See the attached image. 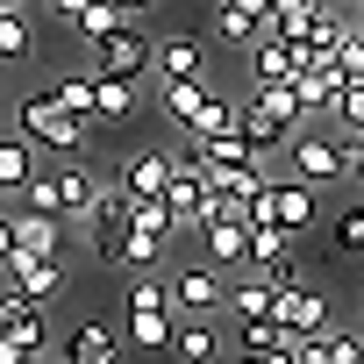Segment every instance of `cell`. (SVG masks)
<instances>
[{
    "label": "cell",
    "instance_id": "cell-1",
    "mask_svg": "<svg viewBox=\"0 0 364 364\" xmlns=\"http://www.w3.org/2000/svg\"><path fill=\"white\" fill-rule=\"evenodd\" d=\"M15 129H22L43 157H79V150H86V136H93V122H79V114H72L50 86L15 100Z\"/></svg>",
    "mask_w": 364,
    "mask_h": 364
},
{
    "label": "cell",
    "instance_id": "cell-2",
    "mask_svg": "<svg viewBox=\"0 0 364 364\" xmlns=\"http://www.w3.org/2000/svg\"><path fill=\"white\" fill-rule=\"evenodd\" d=\"M93 193H100V178H93L86 164H43V171L29 178L22 208H29V215H58V222H86Z\"/></svg>",
    "mask_w": 364,
    "mask_h": 364
},
{
    "label": "cell",
    "instance_id": "cell-3",
    "mask_svg": "<svg viewBox=\"0 0 364 364\" xmlns=\"http://www.w3.org/2000/svg\"><path fill=\"white\" fill-rule=\"evenodd\" d=\"M293 178H307V186H343L350 178V143L336 129H293V143L279 150Z\"/></svg>",
    "mask_w": 364,
    "mask_h": 364
},
{
    "label": "cell",
    "instance_id": "cell-4",
    "mask_svg": "<svg viewBox=\"0 0 364 364\" xmlns=\"http://www.w3.org/2000/svg\"><path fill=\"white\" fill-rule=\"evenodd\" d=\"M314 193H321V186H307V178H293V171H286V178H272V186L257 193L250 222H272V229H286V236H300V243H307V236L321 229V200H314Z\"/></svg>",
    "mask_w": 364,
    "mask_h": 364
},
{
    "label": "cell",
    "instance_id": "cell-5",
    "mask_svg": "<svg viewBox=\"0 0 364 364\" xmlns=\"http://www.w3.org/2000/svg\"><path fill=\"white\" fill-rule=\"evenodd\" d=\"M150 50H157V36H143V22H122L114 36L93 43V72H107V79H143V72H150Z\"/></svg>",
    "mask_w": 364,
    "mask_h": 364
},
{
    "label": "cell",
    "instance_id": "cell-6",
    "mask_svg": "<svg viewBox=\"0 0 364 364\" xmlns=\"http://www.w3.org/2000/svg\"><path fill=\"white\" fill-rule=\"evenodd\" d=\"M171 171H178V150L150 143V150H129V157H122V171H114V186H122L129 200H164V186H171Z\"/></svg>",
    "mask_w": 364,
    "mask_h": 364
},
{
    "label": "cell",
    "instance_id": "cell-7",
    "mask_svg": "<svg viewBox=\"0 0 364 364\" xmlns=\"http://www.w3.org/2000/svg\"><path fill=\"white\" fill-rule=\"evenodd\" d=\"M222 300H229V272L222 264L200 257V264H178L171 272V314H215Z\"/></svg>",
    "mask_w": 364,
    "mask_h": 364
},
{
    "label": "cell",
    "instance_id": "cell-8",
    "mask_svg": "<svg viewBox=\"0 0 364 364\" xmlns=\"http://www.w3.org/2000/svg\"><path fill=\"white\" fill-rule=\"evenodd\" d=\"M250 272L293 286V279H300V236H286V229H272V222H250Z\"/></svg>",
    "mask_w": 364,
    "mask_h": 364
},
{
    "label": "cell",
    "instance_id": "cell-9",
    "mask_svg": "<svg viewBox=\"0 0 364 364\" xmlns=\"http://www.w3.org/2000/svg\"><path fill=\"white\" fill-rule=\"evenodd\" d=\"M143 114V79H107L93 72V129H129Z\"/></svg>",
    "mask_w": 364,
    "mask_h": 364
},
{
    "label": "cell",
    "instance_id": "cell-10",
    "mask_svg": "<svg viewBox=\"0 0 364 364\" xmlns=\"http://www.w3.org/2000/svg\"><path fill=\"white\" fill-rule=\"evenodd\" d=\"M272 321L286 328V336H314V328H328V300L314 293V286H279V300H272Z\"/></svg>",
    "mask_w": 364,
    "mask_h": 364
},
{
    "label": "cell",
    "instance_id": "cell-11",
    "mask_svg": "<svg viewBox=\"0 0 364 364\" xmlns=\"http://www.w3.org/2000/svg\"><path fill=\"white\" fill-rule=\"evenodd\" d=\"M36 171H43V150H36L22 129H15V136L0 129V200H22Z\"/></svg>",
    "mask_w": 364,
    "mask_h": 364
},
{
    "label": "cell",
    "instance_id": "cell-12",
    "mask_svg": "<svg viewBox=\"0 0 364 364\" xmlns=\"http://www.w3.org/2000/svg\"><path fill=\"white\" fill-rule=\"evenodd\" d=\"M150 72L157 79H208V43L200 36H157V50H150Z\"/></svg>",
    "mask_w": 364,
    "mask_h": 364
},
{
    "label": "cell",
    "instance_id": "cell-13",
    "mask_svg": "<svg viewBox=\"0 0 364 364\" xmlns=\"http://www.w3.org/2000/svg\"><path fill=\"white\" fill-rule=\"evenodd\" d=\"M293 79H300V43L257 36L250 43V86H293Z\"/></svg>",
    "mask_w": 364,
    "mask_h": 364
},
{
    "label": "cell",
    "instance_id": "cell-14",
    "mask_svg": "<svg viewBox=\"0 0 364 364\" xmlns=\"http://www.w3.org/2000/svg\"><path fill=\"white\" fill-rule=\"evenodd\" d=\"M200 250H208V264H222V272H243V264H250V222H236V215H222V222H200Z\"/></svg>",
    "mask_w": 364,
    "mask_h": 364
},
{
    "label": "cell",
    "instance_id": "cell-15",
    "mask_svg": "<svg viewBox=\"0 0 364 364\" xmlns=\"http://www.w3.org/2000/svg\"><path fill=\"white\" fill-rule=\"evenodd\" d=\"M8 286H15L22 300L50 307V300L65 293V257H15V264H8Z\"/></svg>",
    "mask_w": 364,
    "mask_h": 364
},
{
    "label": "cell",
    "instance_id": "cell-16",
    "mask_svg": "<svg viewBox=\"0 0 364 364\" xmlns=\"http://www.w3.org/2000/svg\"><path fill=\"white\" fill-rule=\"evenodd\" d=\"M293 114H279V107H264V100H243V143L257 150V157H272V150H286L293 143Z\"/></svg>",
    "mask_w": 364,
    "mask_h": 364
},
{
    "label": "cell",
    "instance_id": "cell-17",
    "mask_svg": "<svg viewBox=\"0 0 364 364\" xmlns=\"http://www.w3.org/2000/svg\"><path fill=\"white\" fill-rule=\"evenodd\" d=\"M122 350H129V336L107 328V321H79V328L65 336V357H72V364H122Z\"/></svg>",
    "mask_w": 364,
    "mask_h": 364
},
{
    "label": "cell",
    "instance_id": "cell-18",
    "mask_svg": "<svg viewBox=\"0 0 364 364\" xmlns=\"http://www.w3.org/2000/svg\"><path fill=\"white\" fill-rule=\"evenodd\" d=\"M15 257H65V222L15 208Z\"/></svg>",
    "mask_w": 364,
    "mask_h": 364
},
{
    "label": "cell",
    "instance_id": "cell-19",
    "mask_svg": "<svg viewBox=\"0 0 364 364\" xmlns=\"http://www.w3.org/2000/svg\"><path fill=\"white\" fill-rule=\"evenodd\" d=\"M157 107H164V122H171L178 136H193V122H200V107H208V79H164V86H157Z\"/></svg>",
    "mask_w": 364,
    "mask_h": 364
},
{
    "label": "cell",
    "instance_id": "cell-20",
    "mask_svg": "<svg viewBox=\"0 0 364 364\" xmlns=\"http://www.w3.org/2000/svg\"><path fill=\"white\" fill-rule=\"evenodd\" d=\"M257 29H264V15L250 8V0H215V15H208V36L215 43H236V50H250Z\"/></svg>",
    "mask_w": 364,
    "mask_h": 364
},
{
    "label": "cell",
    "instance_id": "cell-21",
    "mask_svg": "<svg viewBox=\"0 0 364 364\" xmlns=\"http://www.w3.org/2000/svg\"><path fill=\"white\" fill-rule=\"evenodd\" d=\"M272 300H279V279H264V272H250V264H243V279H229L236 321H272Z\"/></svg>",
    "mask_w": 364,
    "mask_h": 364
},
{
    "label": "cell",
    "instance_id": "cell-22",
    "mask_svg": "<svg viewBox=\"0 0 364 364\" xmlns=\"http://www.w3.org/2000/svg\"><path fill=\"white\" fill-rule=\"evenodd\" d=\"M171 350H178V364H215V350H222V328H215L208 314H178V328H171Z\"/></svg>",
    "mask_w": 364,
    "mask_h": 364
},
{
    "label": "cell",
    "instance_id": "cell-23",
    "mask_svg": "<svg viewBox=\"0 0 364 364\" xmlns=\"http://www.w3.org/2000/svg\"><path fill=\"white\" fill-rule=\"evenodd\" d=\"M328 257H336V264L364 257V193H350V208L328 222Z\"/></svg>",
    "mask_w": 364,
    "mask_h": 364
},
{
    "label": "cell",
    "instance_id": "cell-24",
    "mask_svg": "<svg viewBox=\"0 0 364 364\" xmlns=\"http://www.w3.org/2000/svg\"><path fill=\"white\" fill-rule=\"evenodd\" d=\"M293 86H300V107H307V114H328L336 93H343V72H336V65H300Z\"/></svg>",
    "mask_w": 364,
    "mask_h": 364
},
{
    "label": "cell",
    "instance_id": "cell-25",
    "mask_svg": "<svg viewBox=\"0 0 364 364\" xmlns=\"http://www.w3.org/2000/svg\"><path fill=\"white\" fill-rule=\"evenodd\" d=\"M171 328H178V314H171V307H143V314H129V328H122V336H129L136 350H171Z\"/></svg>",
    "mask_w": 364,
    "mask_h": 364
},
{
    "label": "cell",
    "instance_id": "cell-26",
    "mask_svg": "<svg viewBox=\"0 0 364 364\" xmlns=\"http://www.w3.org/2000/svg\"><path fill=\"white\" fill-rule=\"evenodd\" d=\"M164 250H171V236H150V229H129V250H122V272L136 279V272H157L164 264Z\"/></svg>",
    "mask_w": 364,
    "mask_h": 364
},
{
    "label": "cell",
    "instance_id": "cell-27",
    "mask_svg": "<svg viewBox=\"0 0 364 364\" xmlns=\"http://www.w3.org/2000/svg\"><path fill=\"white\" fill-rule=\"evenodd\" d=\"M36 58V29L29 15H0V65H29Z\"/></svg>",
    "mask_w": 364,
    "mask_h": 364
},
{
    "label": "cell",
    "instance_id": "cell-28",
    "mask_svg": "<svg viewBox=\"0 0 364 364\" xmlns=\"http://www.w3.org/2000/svg\"><path fill=\"white\" fill-rule=\"evenodd\" d=\"M122 22H136V15H129V8H114V0H93V8H86V15L72 22V36H86V43H100V36H114Z\"/></svg>",
    "mask_w": 364,
    "mask_h": 364
},
{
    "label": "cell",
    "instance_id": "cell-29",
    "mask_svg": "<svg viewBox=\"0 0 364 364\" xmlns=\"http://www.w3.org/2000/svg\"><path fill=\"white\" fill-rule=\"evenodd\" d=\"M328 122H336V136H364V79H343V93H336Z\"/></svg>",
    "mask_w": 364,
    "mask_h": 364
},
{
    "label": "cell",
    "instance_id": "cell-30",
    "mask_svg": "<svg viewBox=\"0 0 364 364\" xmlns=\"http://www.w3.org/2000/svg\"><path fill=\"white\" fill-rule=\"evenodd\" d=\"M50 93H58L79 122H93V72H65V79H50Z\"/></svg>",
    "mask_w": 364,
    "mask_h": 364
},
{
    "label": "cell",
    "instance_id": "cell-31",
    "mask_svg": "<svg viewBox=\"0 0 364 364\" xmlns=\"http://www.w3.org/2000/svg\"><path fill=\"white\" fill-rule=\"evenodd\" d=\"M279 343H286L279 321H236V350H257V357H264V350H279Z\"/></svg>",
    "mask_w": 364,
    "mask_h": 364
},
{
    "label": "cell",
    "instance_id": "cell-32",
    "mask_svg": "<svg viewBox=\"0 0 364 364\" xmlns=\"http://www.w3.org/2000/svg\"><path fill=\"white\" fill-rule=\"evenodd\" d=\"M336 72H343V79H364V22L343 29V43H336Z\"/></svg>",
    "mask_w": 364,
    "mask_h": 364
},
{
    "label": "cell",
    "instance_id": "cell-33",
    "mask_svg": "<svg viewBox=\"0 0 364 364\" xmlns=\"http://www.w3.org/2000/svg\"><path fill=\"white\" fill-rule=\"evenodd\" d=\"M143 307H171V286H157L150 272L129 279V314H143Z\"/></svg>",
    "mask_w": 364,
    "mask_h": 364
},
{
    "label": "cell",
    "instance_id": "cell-34",
    "mask_svg": "<svg viewBox=\"0 0 364 364\" xmlns=\"http://www.w3.org/2000/svg\"><path fill=\"white\" fill-rule=\"evenodd\" d=\"M8 264H15V215L0 208V279H8Z\"/></svg>",
    "mask_w": 364,
    "mask_h": 364
},
{
    "label": "cell",
    "instance_id": "cell-35",
    "mask_svg": "<svg viewBox=\"0 0 364 364\" xmlns=\"http://www.w3.org/2000/svg\"><path fill=\"white\" fill-rule=\"evenodd\" d=\"M343 143H350V178H343V186L364 193V143H357V136H343Z\"/></svg>",
    "mask_w": 364,
    "mask_h": 364
},
{
    "label": "cell",
    "instance_id": "cell-36",
    "mask_svg": "<svg viewBox=\"0 0 364 364\" xmlns=\"http://www.w3.org/2000/svg\"><path fill=\"white\" fill-rule=\"evenodd\" d=\"M86 8H93V0H50V15H58V22H65V29H72V22H79V15H86Z\"/></svg>",
    "mask_w": 364,
    "mask_h": 364
},
{
    "label": "cell",
    "instance_id": "cell-37",
    "mask_svg": "<svg viewBox=\"0 0 364 364\" xmlns=\"http://www.w3.org/2000/svg\"><path fill=\"white\" fill-rule=\"evenodd\" d=\"M114 8H129V15H136V22H143V15H150V8H157V0H114Z\"/></svg>",
    "mask_w": 364,
    "mask_h": 364
},
{
    "label": "cell",
    "instance_id": "cell-38",
    "mask_svg": "<svg viewBox=\"0 0 364 364\" xmlns=\"http://www.w3.org/2000/svg\"><path fill=\"white\" fill-rule=\"evenodd\" d=\"M50 357H58V350H29V357H15V364H50Z\"/></svg>",
    "mask_w": 364,
    "mask_h": 364
},
{
    "label": "cell",
    "instance_id": "cell-39",
    "mask_svg": "<svg viewBox=\"0 0 364 364\" xmlns=\"http://www.w3.org/2000/svg\"><path fill=\"white\" fill-rule=\"evenodd\" d=\"M236 364H264V357H257V350H236Z\"/></svg>",
    "mask_w": 364,
    "mask_h": 364
},
{
    "label": "cell",
    "instance_id": "cell-40",
    "mask_svg": "<svg viewBox=\"0 0 364 364\" xmlns=\"http://www.w3.org/2000/svg\"><path fill=\"white\" fill-rule=\"evenodd\" d=\"M50 364H72V357H65V350H58V357H50Z\"/></svg>",
    "mask_w": 364,
    "mask_h": 364
},
{
    "label": "cell",
    "instance_id": "cell-41",
    "mask_svg": "<svg viewBox=\"0 0 364 364\" xmlns=\"http://www.w3.org/2000/svg\"><path fill=\"white\" fill-rule=\"evenodd\" d=\"M357 22H364V0H357Z\"/></svg>",
    "mask_w": 364,
    "mask_h": 364
},
{
    "label": "cell",
    "instance_id": "cell-42",
    "mask_svg": "<svg viewBox=\"0 0 364 364\" xmlns=\"http://www.w3.org/2000/svg\"><path fill=\"white\" fill-rule=\"evenodd\" d=\"M357 328H364V307H357Z\"/></svg>",
    "mask_w": 364,
    "mask_h": 364
},
{
    "label": "cell",
    "instance_id": "cell-43",
    "mask_svg": "<svg viewBox=\"0 0 364 364\" xmlns=\"http://www.w3.org/2000/svg\"><path fill=\"white\" fill-rule=\"evenodd\" d=\"M0 114H8V100H0Z\"/></svg>",
    "mask_w": 364,
    "mask_h": 364
},
{
    "label": "cell",
    "instance_id": "cell-44",
    "mask_svg": "<svg viewBox=\"0 0 364 364\" xmlns=\"http://www.w3.org/2000/svg\"><path fill=\"white\" fill-rule=\"evenodd\" d=\"M357 364H364V357H357Z\"/></svg>",
    "mask_w": 364,
    "mask_h": 364
}]
</instances>
